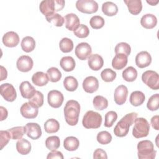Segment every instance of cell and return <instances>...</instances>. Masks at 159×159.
<instances>
[{"instance_id":"obj_42","label":"cell","mask_w":159,"mask_h":159,"mask_svg":"<svg viewBox=\"0 0 159 159\" xmlns=\"http://www.w3.org/2000/svg\"><path fill=\"white\" fill-rule=\"evenodd\" d=\"M97 141L101 145H106L109 143L112 140V135L107 131H101L97 135Z\"/></svg>"},{"instance_id":"obj_51","label":"cell","mask_w":159,"mask_h":159,"mask_svg":"<svg viewBox=\"0 0 159 159\" xmlns=\"http://www.w3.org/2000/svg\"><path fill=\"white\" fill-rule=\"evenodd\" d=\"M63 155L62 154V153L61 152L54 150V151H52L51 152H50L47 157V159H51V158H60V159H63Z\"/></svg>"},{"instance_id":"obj_38","label":"cell","mask_w":159,"mask_h":159,"mask_svg":"<svg viewBox=\"0 0 159 159\" xmlns=\"http://www.w3.org/2000/svg\"><path fill=\"white\" fill-rule=\"evenodd\" d=\"M59 47L62 52L68 53L71 52L73 49V42L70 39L65 37L60 40Z\"/></svg>"},{"instance_id":"obj_4","label":"cell","mask_w":159,"mask_h":159,"mask_svg":"<svg viewBox=\"0 0 159 159\" xmlns=\"http://www.w3.org/2000/svg\"><path fill=\"white\" fill-rule=\"evenodd\" d=\"M137 155L140 159H153L155 158L157 151L154 150L153 143L148 140L139 142L137 144Z\"/></svg>"},{"instance_id":"obj_22","label":"cell","mask_w":159,"mask_h":159,"mask_svg":"<svg viewBox=\"0 0 159 159\" xmlns=\"http://www.w3.org/2000/svg\"><path fill=\"white\" fill-rule=\"evenodd\" d=\"M157 24V19L155 15L152 14H146L143 15L140 19L141 25L147 29L154 28Z\"/></svg>"},{"instance_id":"obj_31","label":"cell","mask_w":159,"mask_h":159,"mask_svg":"<svg viewBox=\"0 0 159 159\" xmlns=\"http://www.w3.org/2000/svg\"><path fill=\"white\" fill-rule=\"evenodd\" d=\"M20 45L23 51L29 53L34 50L35 47V41L33 37L26 36L22 39Z\"/></svg>"},{"instance_id":"obj_23","label":"cell","mask_w":159,"mask_h":159,"mask_svg":"<svg viewBox=\"0 0 159 159\" xmlns=\"http://www.w3.org/2000/svg\"><path fill=\"white\" fill-rule=\"evenodd\" d=\"M125 55L123 53H117L116 54L115 57L112 60V66L117 70H122L124 68L127 64L128 59Z\"/></svg>"},{"instance_id":"obj_13","label":"cell","mask_w":159,"mask_h":159,"mask_svg":"<svg viewBox=\"0 0 159 159\" xmlns=\"http://www.w3.org/2000/svg\"><path fill=\"white\" fill-rule=\"evenodd\" d=\"M34 62L31 57L27 55H22L17 60V69L22 72H28L32 70Z\"/></svg>"},{"instance_id":"obj_40","label":"cell","mask_w":159,"mask_h":159,"mask_svg":"<svg viewBox=\"0 0 159 159\" xmlns=\"http://www.w3.org/2000/svg\"><path fill=\"white\" fill-rule=\"evenodd\" d=\"M45 18L48 22L57 27L62 26L65 22L64 18L58 13H54L52 15L45 17Z\"/></svg>"},{"instance_id":"obj_43","label":"cell","mask_w":159,"mask_h":159,"mask_svg":"<svg viewBox=\"0 0 159 159\" xmlns=\"http://www.w3.org/2000/svg\"><path fill=\"white\" fill-rule=\"evenodd\" d=\"M131 52L130 46L125 42H120L117 43L115 47V53H123L128 57Z\"/></svg>"},{"instance_id":"obj_30","label":"cell","mask_w":159,"mask_h":159,"mask_svg":"<svg viewBox=\"0 0 159 159\" xmlns=\"http://www.w3.org/2000/svg\"><path fill=\"white\" fill-rule=\"evenodd\" d=\"M102 12L107 16H114L118 12L117 6L111 1H107L102 5Z\"/></svg>"},{"instance_id":"obj_20","label":"cell","mask_w":159,"mask_h":159,"mask_svg":"<svg viewBox=\"0 0 159 159\" xmlns=\"http://www.w3.org/2000/svg\"><path fill=\"white\" fill-rule=\"evenodd\" d=\"M19 90L21 96L24 98L28 99H30L36 92L35 88L28 81H25L20 83Z\"/></svg>"},{"instance_id":"obj_16","label":"cell","mask_w":159,"mask_h":159,"mask_svg":"<svg viewBox=\"0 0 159 159\" xmlns=\"http://www.w3.org/2000/svg\"><path fill=\"white\" fill-rule=\"evenodd\" d=\"M27 135L32 140H37L42 135V130L37 123L29 122L25 125Z\"/></svg>"},{"instance_id":"obj_53","label":"cell","mask_w":159,"mask_h":159,"mask_svg":"<svg viewBox=\"0 0 159 159\" xmlns=\"http://www.w3.org/2000/svg\"><path fill=\"white\" fill-rule=\"evenodd\" d=\"M0 110H1V119L0 120H1V121H2L7 118L8 112H7V109L2 106L0 107Z\"/></svg>"},{"instance_id":"obj_8","label":"cell","mask_w":159,"mask_h":159,"mask_svg":"<svg viewBox=\"0 0 159 159\" xmlns=\"http://www.w3.org/2000/svg\"><path fill=\"white\" fill-rule=\"evenodd\" d=\"M76 9L85 14H93L98 9V3L93 0H78L76 2Z\"/></svg>"},{"instance_id":"obj_49","label":"cell","mask_w":159,"mask_h":159,"mask_svg":"<svg viewBox=\"0 0 159 159\" xmlns=\"http://www.w3.org/2000/svg\"><path fill=\"white\" fill-rule=\"evenodd\" d=\"M0 137H1V150L3 149V148L9 142L11 136L8 130H1L0 131Z\"/></svg>"},{"instance_id":"obj_55","label":"cell","mask_w":159,"mask_h":159,"mask_svg":"<svg viewBox=\"0 0 159 159\" xmlns=\"http://www.w3.org/2000/svg\"><path fill=\"white\" fill-rule=\"evenodd\" d=\"M158 1H153V0H152V1H147V2L149 4H150L151 6H155L156 4H157L158 3Z\"/></svg>"},{"instance_id":"obj_17","label":"cell","mask_w":159,"mask_h":159,"mask_svg":"<svg viewBox=\"0 0 159 159\" xmlns=\"http://www.w3.org/2000/svg\"><path fill=\"white\" fill-rule=\"evenodd\" d=\"M152 62V57L147 51H142L135 57V64L140 68L148 66Z\"/></svg>"},{"instance_id":"obj_21","label":"cell","mask_w":159,"mask_h":159,"mask_svg":"<svg viewBox=\"0 0 159 159\" xmlns=\"http://www.w3.org/2000/svg\"><path fill=\"white\" fill-rule=\"evenodd\" d=\"M88 63L91 70L98 71L103 66L104 60L101 55L98 54H93L88 57Z\"/></svg>"},{"instance_id":"obj_5","label":"cell","mask_w":159,"mask_h":159,"mask_svg":"<svg viewBox=\"0 0 159 159\" xmlns=\"http://www.w3.org/2000/svg\"><path fill=\"white\" fill-rule=\"evenodd\" d=\"M102 123V116L93 111H87L82 120L83 125L86 129H98Z\"/></svg>"},{"instance_id":"obj_24","label":"cell","mask_w":159,"mask_h":159,"mask_svg":"<svg viewBox=\"0 0 159 159\" xmlns=\"http://www.w3.org/2000/svg\"><path fill=\"white\" fill-rule=\"evenodd\" d=\"M129 11L133 15H138L142 9V4L140 0H124Z\"/></svg>"},{"instance_id":"obj_54","label":"cell","mask_w":159,"mask_h":159,"mask_svg":"<svg viewBox=\"0 0 159 159\" xmlns=\"http://www.w3.org/2000/svg\"><path fill=\"white\" fill-rule=\"evenodd\" d=\"M1 81H2L5 79H6L7 76V72L5 68H4L2 66H1Z\"/></svg>"},{"instance_id":"obj_36","label":"cell","mask_w":159,"mask_h":159,"mask_svg":"<svg viewBox=\"0 0 159 159\" xmlns=\"http://www.w3.org/2000/svg\"><path fill=\"white\" fill-rule=\"evenodd\" d=\"M60 140L58 136H50L45 140V146L49 150H56L60 147Z\"/></svg>"},{"instance_id":"obj_45","label":"cell","mask_w":159,"mask_h":159,"mask_svg":"<svg viewBox=\"0 0 159 159\" xmlns=\"http://www.w3.org/2000/svg\"><path fill=\"white\" fill-rule=\"evenodd\" d=\"M147 108L151 111H154L158 109L159 107V94L158 93L152 95L148 99L147 104Z\"/></svg>"},{"instance_id":"obj_7","label":"cell","mask_w":159,"mask_h":159,"mask_svg":"<svg viewBox=\"0 0 159 159\" xmlns=\"http://www.w3.org/2000/svg\"><path fill=\"white\" fill-rule=\"evenodd\" d=\"M142 80L150 89L153 90L158 89L159 76L156 71L152 70L145 71L142 75Z\"/></svg>"},{"instance_id":"obj_39","label":"cell","mask_w":159,"mask_h":159,"mask_svg":"<svg viewBox=\"0 0 159 159\" xmlns=\"http://www.w3.org/2000/svg\"><path fill=\"white\" fill-rule=\"evenodd\" d=\"M48 79L51 82L56 83L60 81L61 78V73L60 71L55 67H51L47 71Z\"/></svg>"},{"instance_id":"obj_19","label":"cell","mask_w":159,"mask_h":159,"mask_svg":"<svg viewBox=\"0 0 159 159\" xmlns=\"http://www.w3.org/2000/svg\"><path fill=\"white\" fill-rule=\"evenodd\" d=\"M65 27L71 31H75L80 25V21L75 14L70 13L66 14L65 17Z\"/></svg>"},{"instance_id":"obj_50","label":"cell","mask_w":159,"mask_h":159,"mask_svg":"<svg viewBox=\"0 0 159 159\" xmlns=\"http://www.w3.org/2000/svg\"><path fill=\"white\" fill-rule=\"evenodd\" d=\"M93 158L94 159H98V158H102V159H107V156L106 152L101 149V148H97L93 153Z\"/></svg>"},{"instance_id":"obj_27","label":"cell","mask_w":159,"mask_h":159,"mask_svg":"<svg viewBox=\"0 0 159 159\" xmlns=\"http://www.w3.org/2000/svg\"><path fill=\"white\" fill-rule=\"evenodd\" d=\"M31 144L25 139H19L16 143V149L21 155H27L31 150Z\"/></svg>"},{"instance_id":"obj_28","label":"cell","mask_w":159,"mask_h":159,"mask_svg":"<svg viewBox=\"0 0 159 159\" xmlns=\"http://www.w3.org/2000/svg\"><path fill=\"white\" fill-rule=\"evenodd\" d=\"M145 99V94L140 91H135L132 92L129 98L130 104L134 106H139L142 105Z\"/></svg>"},{"instance_id":"obj_26","label":"cell","mask_w":159,"mask_h":159,"mask_svg":"<svg viewBox=\"0 0 159 159\" xmlns=\"http://www.w3.org/2000/svg\"><path fill=\"white\" fill-rule=\"evenodd\" d=\"M60 65L65 71L69 72L75 69L76 63L73 57L70 56H66L61 58L60 61Z\"/></svg>"},{"instance_id":"obj_29","label":"cell","mask_w":159,"mask_h":159,"mask_svg":"<svg viewBox=\"0 0 159 159\" xmlns=\"http://www.w3.org/2000/svg\"><path fill=\"white\" fill-rule=\"evenodd\" d=\"M79 145V140L73 136L67 137L63 141V147L68 151H75L78 148Z\"/></svg>"},{"instance_id":"obj_37","label":"cell","mask_w":159,"mask_h":159,"mask_svg":"<svg viewBox=\"0 0 159 159\" xmlns=\"http://www.w3.org/2000/svg\"><path fill=\"white\" fill-rule=\"evenodd\" d=\"M11 134V138L13 140H18L22 139L23 135L26 132L25 126L14 127L7 130Z\"/></svg>"},{"instance_id":"obj_46","label":"cell","mask_w":159,"mask_h":159,"mask_svg":"<svg viewBox=\"0 0 159 159\" xmlns=\"http://www.w3.org/2000/svg\"><path fill=\"white\" fill-rule=\"evenodd\" d=\"M104 18L100 16H94L89 20V24L94 29H101L104 26Z\"/></svg>"},{"instance_id":"obj_15","label":"cell","mask_w":159,"mask_h":159,"mask_svg":"<svg viewBox=\"0 0 159 159\" xmlns=\"http://www.w3.org/2000/svg\"><path fill=\"white\" fill-rule=\"evenodd\" d=\"M83 88L85 92L88 93H93L99 88L98 80L93 76L86 77L83 82Z\"/></svg>"},{"instance_id":"obj_41","label":"cell","mask_w":159,"mask_h":159,"mask_svg":"<svg viewBox=\"0 0 159 159\" xmlns=\"http://www.w3.org/2000/svg\"><path fill=\"white\" fill-rule=\"evenodd\" d=\"M29 102L37 107H40L43 104V94L39 91H36L34 95L29 99Z\"/></svg>"},{"instance_id":"obj_32","label":"cell","mask_w":159,"mask_h":159,"mask_svg":"<svg viewBox=\"0 0 159 159\" xmlns=\"http://www.w3.org/2000/svg\"><path fill=\"white\" fill-rule=\"evenodd\" d=\"M44 129L48 134L55 133L60 129V124L54 119H49L44 124Z\"/></svg>"},{"instance_id":"obj_18","label":"cell","mask_w":159,"mask_h":159,"mask_svg":"<svg viewBox=\"0 0 159 159\" xmlns=\"http://www.w3.org/2000/svg\"><path fill=\"white\" fill-rule=\"evenodd\" d=\"M2 40L6 47H15L19 43V37L16 32L9 31L3 35Z\"/></svg>"},{"instance_id":"obj_3","label":"cell","mask_w":159,"mask_h":159,"mask_svg":"<svg viewBox=\"0 0 159 159\" xmlns=\"http://www.w3.org/2000/svg\"><path fill=\"white\" fill-rule=\"evenodd\" d=\"M65 2L63 0H43L39 5L40 12L45 16H49L55 13V12L62 10Z\"/></svg>"},{"instance_id":"obj_35","label":"cell","mask_w":159,"mask_h":159,"mask_svg":"<svg viewBox=\"0 0 159 159\" xmlns=\"http://www.w3.org/2000/svg\"><path fill=\"white\" fill-rule=\"evenodd\" d=\"M94 107L99 111H102L106 109L108 106L107 99L102 96H96L94 98L93 101Z\"/></svg>"},{"instance_id":"obj_6","label":"cell","mask_w":159,"mask_h":159,"mask_svg":"<svg viewBox=\"0 0 159 159\" xmlns=\"http://www.w3.org/2000/svg\"><path fill=\"white\" fill-rule=\"evenodd\" d=\"M132 135L136 139L147 137L149 134L150 125L147 120L143 117L136 118L134 121Z\"/></svg>"},{"instance_id":"obj_9","label":"cell","mask_w":159,"mask_h":159,"mask_svg":"<svg viewBox=\"0 0 159 159\" xmlns=\"http://www.w3.org/2000/svg\"><path fill=\"white\" fill-rule=\"evenodd\" d=\"M0 91L2 98L8 102H13L16 99V91L10 83L2 84L0 86Z\"/></svg>"},{"instance_id":"obj_47","label":"cell","mask_w":159,"mask_h":159,"mask_svg":"<svg viewBox=\"0 0 159 159\" xmlns=\"http://www.w3.org/2000/svg\"><path fill=\"white\" fill-rule=\"evenodd\" d=\"M117 119V114L114 111H110L105 114L104 126L106 127H111Z\"/></svg>"},{"instance_id":"obj_2","label":"cell","mask_w":159,"mask_h":159,"mask_svg":"<svg viewBox=\"0 0 159 159\" xmlns=\"http://www.w3.org/2000/svg\"><path fill=\"white\" fill-rule=\"evenodd\" d=\"M137 113L131 112L124 116L116 124L114 129V134L119 137H123L127 135L130 127L134 124L137 117Z\"/></svg>"},{"instance_id":"obj_33","label":"cell","mask_w":159,"mask_h":159,"mask_svg":"<svg viewBox=\"0 0 159 159\" xmlns=\"http://www.w3.org/2000/svg\"><path fill=\"white\" fill-rule=\"evenodd\" d=\"M137 77V71L133 66H129L122 72V78L127 82L134 81Z\"/></svg>"},{"instance_id":"obj_12","label":"cell","mask_w":159,"mask_h":159,"mask_svg":"<svg viewBox=\"0 0 159 159\" xmlns=\"http://www.w3.org/2000/svg\"><path fill=\"white\" fill-rule=\"evenodd\" d=\"M39 108L29 102L24 103L20 107V114L25 119H34L39 113Z\"/></svg>"},{"instance_id":"obj_44","label":"cell","mask_w":159,"mask_h":159,"mask_svg":"<svg viewBox=\"0 0 159 159\" xmlns=\"http://www.w3.org/2000/svg\"><path fill=\"white\" fill-rule=\"evenodd\" d=\"M116 73L111 68H106L101 73V76L105 82H112L116 78Z\"/></svg>"},{"instance_id":"obj_34","label":"cell","mask_w":159,"mask_h":159,"mask_svg":"<svg viewBox=\"0 0 159 159\" xmlns=\"http://www.w3.org/2000/svg\"><path fill=\"white\" fill-rule=\"evenodd\" d=\"M63 86L66 90L68 91H75L78 88V82L75 77L68 76L64 79Z\"/></svg>"},{"instance_id":"obj_52","label":"cell","mask_w":159,"mask_h":159,"mask_svg":"<svg viewBox=\"0 0 159 159\" xmlns=\"http://www.w3.org/2000/svg\"><path fill=\"white\" fill-rule=\"evenodd\" d=\"M158 119H159V116L158 115L154 116L152 117L151 119V124L152 127L155 129L156 130H159V127H158Z\"/></svg>"},{"instance_id":"obj_25","label":"cell","mask_w":159,"mask_h":159,"mask_svg":"<svg viewBox=\"0 0 159 159\" xmlns=\"http://www.w3.org/2000/svg\"><path fill=\"white\" fill-rule=\"evenodd\" d=\"M49 81L47 74L42 71H37L32 76V83L38 86H43L46 85Z\"/></svg>"},{"instance_id":"obj_1","label":"cell","mask_w":159,"mask_h":159,"mask_svg":"<svg viewBox=\"0 0 159 159\" xmlns=\"http://www.w3.org/2000/svg\"><path fill=\"white\" fill-rule=\"evenodd\" d=\"M80 113V105L75 100H69L64 107V116L66 123L71 126L78 124Z\"/></svg>"},{"instance_id":"obj_11","label":"cell","mask_w":159,"mask_h":159,"mask_svg":"<svg viewBox=\"0 0 159 159\" xmlns=\"http://www.w3.org/2000/svg\"><path fill=\"white\" fill-rule=\"evenodd\" d=\"M91 47L86 42L80 43L75 48V55L81 60H86L91 55Z\"/></svg>"},{"instance_id":"obj_14","label":"cell","mask_w":159,"mask_h":159,"mask_svg":"<svg viewBox=\"0 0 159 159\" xmlns=\"http://www.w3.org/2000/svg\"><path fill=\"white\" fill-rule=\"evenodd\" d=\"M128 95L127 88L123 84L118 86L115 91L114 94V98L115 102L118 105L124 104L127 99Z\"/></svg>"},{"instance_id":"obj_48","label":"cell","mask_w":159,"mask_h":159,"mask_svg":"<svg viewBox=\"0 0 159 159\" xmlns=\"http://www.w3.org/2000/svg\"><path fill=\"white\" fill-rule=\"evenodd\" d=\"M75 35L80 39H83L87 37L89 34V29L84 24H80L79 27L73 31Z\"/></svg>"},{"instance_id":"obj_10","label":"cell","mask_w":159,"mask_h":159,"mask_svg":"<svg viewBox=\"0 0 159 159\" xmlns=\"http://www.w3.org/2000/svg\"><path fill=\"white\" fill-rule=\"evenodd\" d=\"M64 100L63 94L58 90H52L48 92L47 101L48 104L53 108L60 107Z\"/></svg>"}]
</instances>
